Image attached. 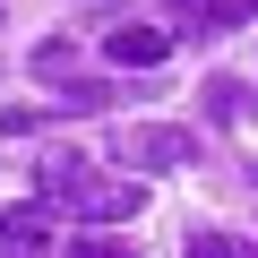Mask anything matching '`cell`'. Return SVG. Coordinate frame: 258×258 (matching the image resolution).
Returning <instances> with one entry per match:
<instances>
[{
    "mask_svg": "<svg viewBox=\"0 0 258 258\" xmlns=\"http://www.w3.org/2000/svg\"><path fill=\"white\" fill-rule=\"evenodd\" d=\"M35 189H43V207H69V215H86V224L138 215V181H103L78 147H52V155L35 164Z\"/></svg>",
    "mask_w": 258,
    "mask_h": 258,
    "instance_id": "cell-1",
    "label": "cell"
},
{
    "mask_svg": "<svg viewBox=\"0 0 258 258\" xmlns=\"http://www.w3.org/2000/svg\"><path fill=\"white\" fill-rule=\"evenodd\" d=\"M112 155L138 164V172H181V164H198V138L172 129V120H129L120 138H112Z\"/></svg>",
    "mask_w": 258,
    "mask_h": 258,
    "instance_id": "cell-2",
    "label": "cell"
},
{
    "mask_svg": "<svg viewBox=\"0 0 258 258\" xmlns=\"http://www.w3.org/2000/svg\"><path fill=\"white\" fill-rule=\"evenodd\" d=\"M52 207H0V258H60Z\"/></svg>",
    "mask_w": 258,
    "mask_h": 258,
    "instance_id": "cell-3",
    "label": "cell"
},
{
    "mask_svg": "<svg viewBox=\"0 0 258 258\" xmlns=\"http://www.w3.org/2000/svg\"><path fill=\"white\" fill-rule=\"evenodd\" d=\"M164 18H181V35H198V43H215V35H232V26H241L224 0H164Z\"/></svg>",
    "mask_w": 258,
    "mask_h": 258,
    "instance_id": "cell-4",
    "label": "cell"
},
{
    "mask_svg": "<svg viewBox=\"0 0 258 258\" xmlns=\"http://www.w3.org/2000/svg\"><path fill=\"white\" fill-rule=\"evenodd\" d=\"M112 69H155L164 60V26H112Z\"/></svg>",
    "mask_w": 258,
    "mask_h": 258,
    "instance_id": "cell-5",
    "label": "cell"
},
{
    "mask_svg": "<svg viewBox=\"0 0 258 258\" xmlns=\"http://www.w3.org/2000/svg\"><path fill=\"white\" fill-rule=\"evenodd\" d=\"M60 258H138V241H129V232H69Z\"/></svg>",
    "mask_w": 258,
    "mask_h": 258,
    "instance_id": "cell-6",
    "label": "cell"
},
{
    "mask_svg": "<svg viewBox=\"0 0 258 258\" xmlns=\"http://www.w3.org/2000/svg\"><path fill=\"white\" fill-rule=\"evenodd\" d=\"M207 112H215V120H249L258 103H249V86H241V78H207Z\"/></svg>",
    "mask_w": 258,
    "mask_h": 258,
    "instance_id": "cell-7",
    "label": "cell"
},
{
    "mask_svg": "<svg viewBox=\"0 0 258 258\" xmlns=\"http://www.w3.org/2000/svg\"><path fill=\"white\" fill-rule=\"evenodd\" d=\"M35 78H60V86H69V78H78V43H69V35L35 43Z\"/></svg>",
    "mask_w": 258,
    "mask_h": 258,
    "instance_id": "cell-8",
    "label": "cell"
},
{
    "mask_svg": "<svg viewBox=\"0 0 258 258\" xmlns=\"http://www.w3.org/2000/svg\"><path fill=\"white\" fill-rule=\"evenodd\" d=\"M103 103H112V86H103V78H69V86L52 95V112H103Z\"/></svg>",
    "mask_w": 258,
    "mask_h": 258,
    "instance_id": "cell-9",
    "label": "cell"
},
{
    "mask_svg": "<svg viewBox=\"0 0 258 258\" xmlns=\"http://www.w3.org/2000/svg\"><path fill=\"white\" fill-rule=\"evenodd\" d=\"M189 258H249V249H232L224 232H207V224H198V232H189Z\"/></svg>",
    "mask_w": 258,
    "mask_h": 258,
    "instance_id": "cell-10",
    "label": "cell"
},
{
    "mask_svg": "<svg viewBox=\"0 0 258 258\" xmlns=\"http://www.w3.org/2000/svg\"><path fill=\"white\" fill-rule=\"evenodd\" d=\"M224 9H232V18H258V0H224Z\"/></svg>",
    "mask_w": 258,
    "mask_h": 258,
    "instance_id": "cell-11",
    "label": "cell"
}]
</instances>
